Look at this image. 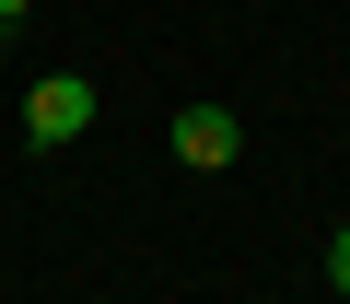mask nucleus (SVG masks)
<instances>
[{"mask_svg":"<svg viewBox=\"0 0 350 304\" xmlns=\"http://www.w3.org/2000/svg\"><path fill=\"white\" fill-rule=\"evenodd\" d=\"M327 281H338V304H350V223L327 234Z\"/></svg>","mask_w":350,"mask_h":304,"instance_id":"7ed1b4c3","label":"nucleus"},{"mask_svg":"<svg viewBox=\"0 0 350 304\" xmlns=\"http://www.w3.org/2000/svg\"><path fill=\"white\" fill-rule=\"evenodd\" d=\"M0 36H12V24H0Z\"/></svg>","mask_w":350,"mask_h":304,"instance_id":"39448f33","label":"nucleus"},{"mask_svg":"<svg viewBox=\"0 0 350 304\" xmlns=\"http://www.w3.org/2000/svg\"><path fill=\"white\" fill-rule=\"evenodd\" d=\"M175 152H187V176H222L234 152H245V129H234V105H175Z\"/></svg>","mask_w":350,"mask_h":304,"instance_id":"f03ea898","label":"nucleus"},{"mask_svg":"<svg viewBox=\"0 0 350 304\" xmlns=\"http://www.w3.org/2000/svg\"><path fill=\"white\" fill-rule=\"evenodd\" d=\"M24 12H36V0H0V24H24Z\"/></svg>","mask_w":350,"mask_h":304,"instance_id":"20e7f679","label":"nucleus"},{"mask_svg":"<svg viewBox=\"0 0 350 304\" xmlns=\"http://www.w3.org/2000/svg\"><path fill=\"white\" fill-rule=\"evenodd\" d=\"M24 129H36L47 152H59V140H82V129H94V82H82V71H47V82L24 94Z\"/></svg>","mask_w":350,"mask_h":304,"instance_id":"f257e3e1","label":"nucleus"}]
</instances>
